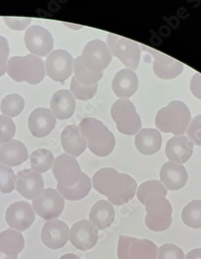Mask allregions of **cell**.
Wrapping results in <instances>:
<instances>
[{"label":"cell","mask_w":201,"mask_h":259,"mask_svg":"<svg viewBox=\"0 0 201 259\" xmlns=\"http://www.w3.org/2000/svg\"><path fill=\"white\" fill-rule=\"evenodd\" d=\"M92 185L95 190L107 196L109 202L116 206L132 200L137 189V182L132 177L111 167H104L95 173Z\"/></svg>","instance_id":"cell-1"},{"label":"cell","mask_w":201,"mask_h":259,"mask_svg":"<svg viewBox=\"0 0 201 259\" xmlns=\"http://www.w3.org/2000/svg\"><path fill=\"white\" fill-rule=\"evenodd\" d=\"M78 128L81 136L86 140L89 149L95 155L106 157L115 150L116 140L114 134L97 118H84Z\"/></svg>","instance_id":"cell-2"},{"label":"cell","mask_w":201,"mask_h":259,"mask_svg":"<svg viewBox=\"0 0 201 259\" xmlns=\"http://www.w3.org/2000/svg\"><path fill=\"white\" fill-rule=\"evenodd\" d=\"M191 115L185 103L175 100L160 109L156 117V126L164 133L183 136L191 122Z\"/></svg>","instance_id":"cell-3"},{"label":"cell","mask_w":201,"mask_h":259,"mask_svg":"<svg viewBox=\"0 0 201 259\" xmlns=\"http://www.w3.org/2000/svg\"><path fill=\"white\" fill-rule=\"evenodd\" d=\"M7 73L16 82L38 84L45 77V66L40 57L32 54L13 57L8 61Z\"/></svg>","instance_id":"cell-4"},{"label":"cell","mask_w":201,"mask_h":259,"mask_svg":"<svg viewBox=\"0 0 201 259\" xmlns=\"http://www.w3.org/2000/svg\"><path fill=\"white\" fill-rule=\"evenodd\" d=\"M146 215L145 224L152 231L168 230L172 223V207L169 200L159 193H150L144 200Z\"/></svg>","instance_id":"cell-5"},{"label":"cell","mask_w":201,"mask_h":259,"mask_svg":"<svg viewBox=\"0 0 201 259\" xmlns=\"http://www.w3.org/2000/svg\"><path fill=\"white\" fill-rule=\"evenodd\" d=\"M111 117L117 129L126 136H134L140 132L142 121L133 102L129 99H119L111 107Z\"/></svg>","instance_id":"cell-6"},{"label":"cell","mask_w":201,"mask_h":259,"mask_svg":"<svg viewBox=\"0 0 201 259\" xmlns=\"http://www.w3.org/2000/svg\"><path fill=\"white\" fill-rule=\"evenodd\" d=\"M107 46L112 55L119 58L126 69L136 70L141 58L140 46L131 39L115 34L107 35Z\"/></svg>","instance_id":"cell-7"},{"label":"cell","mask_w":201,"mask_h":259,"mask_svg":"<svg viewBox=\"0 0 201 259\" xmlns=\"http://www.w3.org/2000/svg\"><path fill=\"white\" fill-rule=\"evenodd\" d=\"M117 253L119 259H157L158 246L150 240L120 235Z\"/></svg>","instance_id":"cell-8"},{"label":"cell","mask_w":201,"mask_h":259,"mask_svg":"<svg viewBox=\"0 0 201 259\" xmlns=\"http://www.w3.org/2000/svg\"><path fill=\"white\" fill-rule=\"evenodd\" d=\"M81 57L87 69L96 72H103L111 63L113 58L107 44L98 39L88 42Z\"/></svg>","instance_id":"cell-9"},{"label":"cell","mask_w":201,"mask_h":259,"mask_svg":"<svg viewBox=\"0 0 201 259\" xmlns=\"http://www.w3.org/2000/svg\"><path fill=\"white\" fill-rule=\"evenodd\" d=\"M53 172L58 185L66 188L77 185L83 173L76 158L66 153L54 159Z\"/></svg>","instance_id":"cell-10"},{"label":"cell","mask_w":201,"mask_h":259,"mask_svg":"<svg viewBox=\"0 0 201 259\" xmlns=\"http://www.w3.org/2000/svg\"><path fill=\"white\" fill-rule=\"evenodd\" d=\"M32 208L43 220L59 218L65 208V199L56 189H46L43 194L32 201Z\"/></svg>","instance_id":"cell-11"},{"label":"cell","mask_w":201,"mask_h":259,"mask_svg":"<svg viewBox=\"0 0 201 259\" xmlns=\"http://www.w3.org/2000/svg\"><path fill=\"white\" fill-rule=\"evenodd\" d=\"M73 61L69 52L63 49L54 50L46 60V74L57 82H63L73 73Z\"/></svg>","instance_id":"cell-12"},{"label":"cell","mask_w":201,"mask_h":259,"mask_svg":"<svg viewBox=\"0 0 201 259\" xmlns=\"http://www.w3.org/2000/svg\"><path fill=\"white\" fill-rule=\"evenodd\" d=\"M24 42L28 51L36 57L49 55L54 49L53 35L41 26L33 25L28 28L24 34Z\"/></svg>","instance_id":"cell-13"},{"label":"cell","mask_w":201,"mask_h":259,"mask_svg":"<svg viewBox=\"0 0 201 259\" xmlns=\"http://www.w3.org/2000/svg\"><path fill=\"white\" fill-rule=\"evenodd\" d=\"M16 189L27 200H36L43 194L44 182L42 176L32 169H24L16 176Z\"/></svg>","instance_id":"cell-14"},{"label":"cell","mask_w":201,"mask_h":259,"mask_svg":"<svg viewBox=\"0 0 201 259\" xmlns=\"http://www.w3.org/2000/svg\"><path fill=\"white\" fill-rule=\"evenodd\" d=\"M6 222L12 230L24 232L28 230L36 220L32 205L26 201H17L7 208Z\"/></svg>","instance_id":"cell-15"},{"label":"cell","mask_w":201,"mask_h":259,"mask_svg":"<svg viewBox=\"0 0 201 259\" xmlns=\"http://www.w3.org/2000/svg\"><path fill=\"white\" fill-rule=\"evenodd\" d=\"M140 49L154 57L153 72L159 78L171 80L180 76L183 72L184 65L177 60L145 46H141Z\"/></svg>","instance_id":"cell-16"},{"label":"cell","mask_w":201,"mask_h":259,"mask_svg":"<svg viewBox=\"0 0 201 259\" xmlns=\"http://www.w3.org/2000/svg\"><path fill=\"white\" fill-rule=\"evenodd\" d=\"M98 238L97 228L88 220L77 222L69 230V241L76 249L82 251L94 247Z\"/></svg>","instance_id":"cell-17"},{"label":"cell","mask_w":201,"mask_h":259,"mask_svg":"<svg viewBox=\"0 0 201 259\" xmlns=\"http://www.w3.org/2000/svg\"><path fill=\"white\" fill-rule=\"evenodd\" d=\"M69 239V228L60 220H51L43 225L41 240L46 247L52 249L63 248Z\"/></svg>","instance_id":"cell-18"},{"label":"cell","mask_w":201,"mask_h":259,"mask_svg":"<svg viewBox=\"0 0 201 259\" xmlns=\"http://www.w3.org/2000/svg\"><path fill=\"white\" fill-rule=\"evenodd\" d=\"M57 123V118L47 108H37L32 111L28 118V128L32 136L43 138L48 136Z\"/></svg>","instance_id":"cell-19"},{"label":"cell","mask_w":201,"mask_h":259,"mask_svg":"<svg viewBox=\"0 0 201 259\" xmlns=\"http://www.w3.org/2000/svg\"><path fill=\"white\" fill-rule=\"evenodd\" d=\"M160 182L170 191L183 189L188 180V173L184 166L173 162H167L160 171Z\"/></svg>","instance_id":"cell-20"},{"label":"cell","mask_w":201,"mask_h":259,"mask_svg":"<svg viewBox=\"0 0 201 259\" xmlns=\"http://www.w3.org/2000/svg\"><path fill=\"white\" fill-rule=\"evenodd\" d=\"M138 88V77L134 71L123 69L119 71L113 79L112 89L119 99H129Z\"/></svg>","instance_id":"cell-21"},{"label":"cell","mask_w":201,"mask_h":259,"mask_svg":"<svg viewBox=\"0 0 201 259\" xmlns=\"http://www.w3.org/2000/svg\"><path fill=\"white\" fill-rule=\"evenodd\" d=\"M165 153L170 162L185 163L193 154V145L186 136H175L168 140Z\"/></svg>","instance_id":"cell-22"},{"label":"cell","mask_w":201,"mask_h":259,"mask_svg":"<svg viewBox=\"0 0 201 259\" xmlns=\"http://www.w3.org/2000/svg\"><path fill=\"white\" fill-rule=\"evenodd\" d=\"M28 159V149L19 140H11L0 147V163L7 167H16Z\"/></svg>","instance_id":"cell-23"},{"label":"cell","mask_w":201,"mask_h":259,"mask_svg":"<svg viewBox=\"0 0 201 259\" xmlns=\"http://www.w3.org/2000/svg\"><path fill=\"white\" fill-rule=\"evenodd\" d=\"M50 106L56 118L69 119L75 112L76 99L71 91L61 90L54 94L50 102Z\"/></svg>","instance_id":"cell-24"},{"label":"cell","mask_w":201,"mask_h":259,"mask_svg":"<svg viewBox=\"0 0 201 259\" xmlns=\"http://www.w3.org/2000/svg\"><path fill=\"white\" fill-rule=\"evenodd\" d=\"M61 144L64 151L73 157H78L86 150L87 141L81 136L79 128L71 125L63 130L61 133Z\"/></svg>","instance_id":"cell-25"},{"label":"cell","mask_w":201,"mask_h":259,"mask_svg":"<svg viewBox=\"0 0 201 259\" xmlns=\"http://www.w3.org/2000/svg\"><path fill=\"white\" fill-rule=\"evenodd\" d=\"M161 133L157 129L144 128L134 138V144L141 154L152 155L157 153L162 147Z\"/></svg>","instance_id":"cell-26"},{"label":"cell","mask_w":201,"mask_h":259,"mask_svg":"<svg viewBox=\"0 0 201 259\" xmlns=\"http://www.w3.org/2000/svg\"><path fill=\"white\" fill-rule=\"evenodd\" d=\"M115 208L108 200H99L89 212V222L99 230L110 227L115 221Z\"/></svg>","instance_id":"cell-27"},{"label":"cell","mask_w":201,"mask_h":259,"mask_svg":"<svg viewBox=\"0 0 201 259\" xmlns=\"http://www.w3.org/2000/svg\"><path fill=\"white\" fill-rule=\"evenodd\" d=\"M25 246L24 236L20 232L8 229L0 233V251L8 256L18 255Z\"/></svg>","instance_id":"cell-28"},{"label":"cell","mask_w":201,"mask_h":259,"mask_svg":"<svg viewBox=\"0 0 201 259\" xmlns=\"http://www.w3.org/2000/svg\"><path fill=\"white\" fill-rule=\"evenodd\" d=\"M57 188L58 193L63 196V198L71 201H76L82 200L88 196L92 188V181L86 174L82 173L79 182L74 186L66 188L58 184Z\"/></svg>","instance_id":"cell-29"},{"label":"cell","mask_w":201,"mask_h":259,"mask_svg":"<svg viewBox=\"0 0 201 259\" xmlns=\"http://www.w3.org/2000/svg\"><path fill=\"white\" fill-rule=\"evenodd\" d=\"M73 71H74V77L80 84L83 85H93L97 84L100 79L103 78V72H96V71L89 70L87 69L83 64L81 57H77L73 61Z\"/></svg>","instance_id":"cell-30"},{"label":"cell","mask_w":201,"mask_h":259,"mask_svg":"<svg viewBox=\"0 0 201 259\" xmlns=\"http://www.w3.org/2000/svg\"><path fill=\"white\" fill-rule=\"evenodd\" d=\"M54 156L49 150L38 148L30 156V163L32 170L39 174L45 173L54 165Z\"/></svg>","instance_id":"cell-31"},{"label":"cell","mask_w":201,"mask_h":259,"mask_svg":"<svg viewBox=\"0 0 201 259\" xmlns=\"http://www.w3.org/2000/svg\"><path fill=\"white\" fill-rule=\"evenodd\" d=\"M182 221L186 226L192 229L201 228V200H192L187 204L181 214Z\"/></svg>","instance_id":"cell-32"},{"label":"cell","mask_w":201,"mask_h":259,"mask_svg":"<svg viewBox=\"0 0 201 259\" xmlns=\"http://www.w3.org/2000/svg\"><path fill=\"white\" fill-rule=\"evenodd\" d=\"M25 102L24 98L17 94L7 95L1 102V111L4 115L14 118L20 115L24 110Z\"/></svg>","instance_id":"cell-33"},{"label":"cell","mask_w":201,"mask_h":259,"mask_svg":"<svg viewBox=\"0 0 201 259\" xmlns=\"http://www.w3.org/2000/svg\"><path fill=\"white\" fill-rule=\"evenodd\" d=\"M159 193L166 196L168 194V189H166V187L160 181L152 180V181L142 183V185L138 187L137 197L141 204H143L146 196L150 193Z\"/></svg>","instance_id":"cell-34"},{"label":"cell","mask_w":201,"mask_h":259,"mask_svg":"<svg viewBox=\"0 0 201 259\" xmlns=\"http://www.w3.org/2000/svg\"><path fill=\"white\" fill-rule=\"evenodd\" d=\"M97 89H98L97 84L86 87L80 84L76 80L75 77H73L72 78L71 84H70L72 95L78 100L87 101L92 99L97 94Z\"/></svg>","instance_id":"cell-35"},{"label":"cell","mask_w":201,"mask_h":259,"mask_svg":"<svg viewBox=\"0 0 201 259\" xmlns=\"http://www.w3.org/2000/svg\"><path fill=\"white\" fill-rule=\"evenodd\" d=\"M16 175L11 167L0 163V192L10 193L16 189Z\"/></svg>","instance_id":"cell-36"},{"label":"cell","mask_w":201,"mask_h":259,"mask_svg":"<svg viewBox=\"0 0 201 259\" xmlns=\"http://www.w3.org/2000/svg\"><path fill=\"white\" fill-rule=\"evenodd\" d=\"M16 127L13 120L5 115H0V144L12 140L16 135Z\"/></svg>","instance_id":"cell-37"},{"label":"cell","mask_w":201,"mask_h":259,"mask_svg":"<svg viewBox=\"0 0 201 259\" xmlns=\"http://www.w3.org/2000/svg\"><path fill=\"white\" fill-rule=\"evenodd\" d=\"M186 132L192 145L201 146V114L191 120Z\"/></svg>","instance_id":"cell-38"},{"label":"cell","mask_w":201,"mask_h":259,"mask_svg":"<svg viewBox=\"0 0 201 259\" xmlns=\"http://www.w3.org/2000/svg\"><path fill=\"white\" fill-rule=\"evenodd\" d=\"M157 259H185L182 249L174 244H164L158 249Z\"/></svg>","instance_id":"cell-39"},{"label":"cell","mask_w":201,"mask_h":259,"mask_svg":"<svg viewBox=\"0 0 201 259\" xmlns=\"http://www.w3.org/2000/svg\"><path fill=\"white\" fill-rule=\"evenodd\" d=\"M10 54V48L8 39L0 35V77H3L7 71V63Z\"/></svg>","instance_id":"cell-40"},{"label":"cell","mask_w":201,"mask_h":259,"mask_svg":"<svg viewBox=\"0 0 201 259\" xmlns=\"http://www.w3.org/2000/svg\"><path fill=\"white\" fill-rule=\"evenodd\" d=\"M5 24L12 30L16 31H23L32 22L30 18L23 17H4Z\"/></svg>","instance_id":"cell-41"},{"label":"cell","mask_w":201,"mask_h":259,"mask_svg":"<svg viewBox=\"0 0 201 259\" xmlns=\"http://www.w3.org/2000/svg\"><path fill=\"white\" fill-rule=\"evenodd\" d=\"M190 90L195 98L201 100V74L195 73L190 82Z\"/></svg>","instance_id":"cell-42"},{"label":"cell","mask_w":201,"mask_h":259,"mask_svg":"<svg viewBox=\"0 0 201 259\" xmlns=\"http://www.w3.org/2000/svg\"><path fill=\"white\" fill-rule=\"evenodd\" d=\"M186 259H201V249H192L186 255Z\"/></svg>","instance_id":"cell-43"},{"label":"cell","mask_w":201,"mask_h":259,"mask_svg":"<svg viewBox=\"0 0 201 259\" xmlns=\"http://www.w3.org/2000/svg\"><path fill=\"white\" fill-rule=\"evenodd\" d=\"M60 259H81V257H78V256L76 255V254H73V253H67V254H65V255L62 256Z\"/></svg>","instance_id":"cell-44"},{"label":"cell","mask_w":201,"mask_h":259,"mask_svg":"<svg viewBox=\"0 0 201 259\" xmlns=\"http://www.w3.org/2000/svg\"><path fill=\"white\" fill-rule=\"evenodd\" d=\"M0 259H18V255L8 256L0 251Z\"/></svg>","instance_id":"cell-45"}]
</instances>
